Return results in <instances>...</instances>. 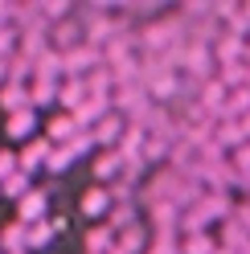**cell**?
<instances>
[{
	"instance_id": "8992f818",
	"label": "cell",
	"mask_w": 250,
	"mask_h": 254,
	"mask_svg": "<svg viewBox=\"0 0 250 254\" xmlns=\"http://www.w3.org/2000/svg\"><path fill=\"white\" fill-rule=\"evenodd\" d=\"M82 213H103L107 205H111V193H103V189H90V193H82Z\"/></svg>"
},
{
	"instance_id": "8fae6325",
	"label": "cell",
	"mask_w": 250,
	"mask_h": 254,
	"mask_svg": "<svg viewBox=\"0 0 250 254\" xmlns=\"http://www.w3.org/2000/svg\"><path fill=\"white\" fill-rule=\"evenodd\" d=\"M74 156H78V152H74L70 144L62 148V152H54V156H50V172H66V168H70V160H74Z\"/></svg>"
},
{
	"instance_id": "7a4b0ae2",
	"label": "cell",
	"mask_w": 250,
	"mask_h": 254,
	"mask_svg": "<svg viewBox=\"0 0 250 254\" xmlns=\"http://www.w3.org/2000/svg\"><path fill=\"white\" fill-rule=\"evenodd\" d=\"M119 172H127V156H123L119 148H115V152H99V160H95V177H99V181H115Z\"/></svg>"
},
{
	"instance_id": "52a82bcc",
	"label": "cell",
	"mask_w": 250,
	"mask_h": 254,
	"mask_svg": "<svg viewBox=\"0 0 250 254\" xmlns=\"http://www.w3.org/2000/svg\"><path fill=\"white\" fill-rule=\"evenodd\" d=\"M144 242H148L144 230H139V226H127V234L119 238V250H123V254H135V250H144Z\"/></svg>"
},
{
	"instance_id": "277c9868",
	"label": "cell",
	"mask_w": 250,
	"mask_h": 254,
	"mask_svg": "<svg viewBox=\"0 0 250 254\" xmlns=\"http://www.w3.org/2000/svg\"><path fill=\"white\" fill-rule=\"evenodd\" d=\"M41 213H45V193H29V197H21V221H29V217L41 221Z\"/></svg>"
},
{
	"instance_id": "30bf717a",
	"label": "cell",
	"mask_w": 250,
	"mask_h": 254,
	"mask_svg": "<svg viewBox=\"0 0 250 254\" xmlns=\"http://www.w3.org/2000/svg\"><path fill=\"white\" fill-rule=\"evenodd\" d=\"M185 254H213V242L205 234H189V242H185Z\"/></svg>"
},
{
	"instance_id": "9c48e42d",
	"label": "cell",
	"mask_w": 250,
	"mask_h": 254,
	"mask_svg": "<svg viewBox=\"0 0 250 254\" xmlns=\"http://www.w3.org/2000/svg\"><path fill=\"white\" fill-rule=\"evenodd\" d=\"M54 238V226H45V221H33L29 226V246H45Z\"/></svg>"
},
{
	"instance_id": "7c38bea8",
	"label": "cell",
	"mask_w": 250,
	"mask_h": 254,
	"mask_svg": "<svg viewBox=\"0 0 250 254\" xmlns=\"http://www.w3.org/2000/svg\"><path fill=\"white\" fill-rule=\"evenodd\" d=\"M25 189H29V177H25V172H17L12 181H4V185H0V193H4V197H12V193H25ZM25 197H29V193H25ZM12 201H17V197H12Z\"/></svg>"
},
{
	"instance_id": "6da1fadb",
	"label": "cell",
	"mask_w": 250,
	"mask_h": 254,
	"mask_svg": "<svg viewBox=\"0 0 250 254\" xmlns=\"http://www.w3.org/2000/svg\"><path fill=\"white\" fill-rule=\"evenodd\" d=\"M90 131H95V144H103V148H123V139H127V135H123V131H127V127H123V115H119V111H111V115H107V119H99L95 127H90Z\"/></svg>"
},
{
	"instance_id": "5b68a950",
	"label": "cell",
	"mask_w": 250,
	"mask_h": 254,
	"mask_svg": "<svg viewBox=\"0 0 250 254\" xmlns=\"http://www.w3.org/2000/svg\"><path fill=\"white\" fill-rule=\"evenodd\" d=\"M246 111H250V86L230 90V103H226V111H222V115H246Z\"/></svg>"
},
{
	"instance_id": "4fadbf2b",
	"label": "cell",
	"mask_w": 250,
	"mask_h": 254,
	"mask_svg": "<svg viewBox=\"0 0 250 254\" xmlns=\"http://www.w3.org/2000/svg\"><path fill=\"white\" fill-rule=\"evenodd\" d=\"M17 164H21V156H12V152H0V177H17Z\"/></svg>"
},
{
	"instance_id": "ba28073f",
	"label": "cell",
	"mask_w": 250,
	"mask_h": 254,
	"mask_svg": "<svg viewBox=\"0 0 250 254\" xmlns=\"http://www.w3.org/2000/svg\"><path fill=\"white\" fill-rule=\"evenodd\" d=\"M37 160H50V144H29L21 152V168H37Z\"/></svg>"
},
{
	"instance_id": "3957f363",
	"label": "cell",
	"mask_w": 250,
	"mask_h": 254,
	"mask_svg": "<svg viewBox=\"0 0 250 254\" xmlns=\"http://www.w3.org/2000/svg\"><path fill=\"white\" fill-rule=\"evenodd\" d=\"M86 250H90V254H103V250H115V238H111V226H95V234L86 238Z\"/></svg>"
},
{
	"instance_id": "5bb4252c",
	"label": "cell",
	"mask_w": 250,
	"mask_h": 254,
	"mask_svg": "<svg viewBox=\"0 0 250 254\" xmlns=\"http://www.w3.org/2000/svg\"><path fill=\"white\" fill-rule=\"evenodd\" d=\"M234 160H238V168H242V172H250V148L242 144V152H234Z\"/></svg>"
}]
</instances>
